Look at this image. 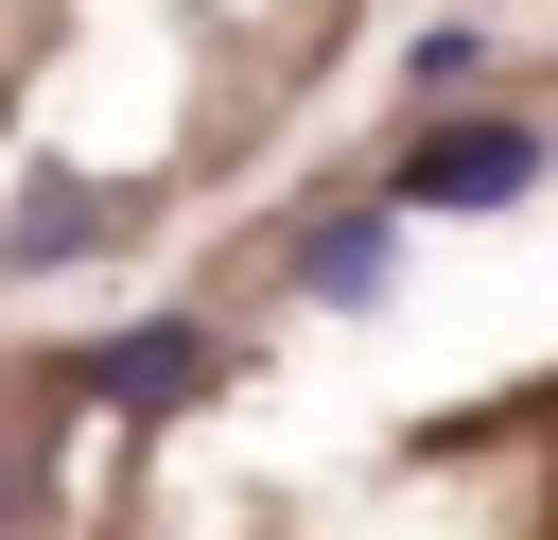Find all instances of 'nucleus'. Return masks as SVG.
Here are the masks:
<instances>
[{
    "label": "nucleus",
    "instance_id": "1",
    "mask_svg": "<svg viewBox=\"0 0 558 540\" xmlns=\"http://www.w3.org/2000/svg\"><path fill=\"white\" fill-rule=\"evenodd\" d=\"M523 174H541V122H418L401 139V209H523Z\"/></svg>",
    "mask_w": 558,
    "mask_h": 540
},
{
    "label": "nucleus",
    "instance_id": "2",
    "mask_svg": "<svg viewBox=\"0 0 558 540\" xmlns=\"http://www.w3.org/2000/svg\"><path fill=\"white\" fill-rule=\"evenodd\" d=\"M192 383H209L192 331H122V348H87V401H122V418H157V401H192Z\"/></svg>",
    "mask_w": 558,
    "mask_h": 540
},
{
    "label": "nucleus",
    "instance_id": "3",
    "mask_svg": "<svg viewBox=\"0 0 558 540\" xmlns=\"http://www.w3.org/2000/svg\"><path fill=\"white\" fill-rule=\"evenodd\" d=\"M296 279H314L331 314H349V296H384V209H331V226L296 244Z\"/></svg>",
    "mask_w": 558,
    "mask_h": 540
},
{
    "label": "nucleus",
    "instance_id": "4",
    "mask_svg": "<svg viewBox=\"0 0 558 540\" xmlns=\"http://www.w3.org/2000/svg\"><path fill=\"white\" fill-rule=\"evenodd\" d=\"M0 523H17V453H0Z\"/></svg>",
    "mask_w": 558,
    "mask_h": 540
}]
</instances>
